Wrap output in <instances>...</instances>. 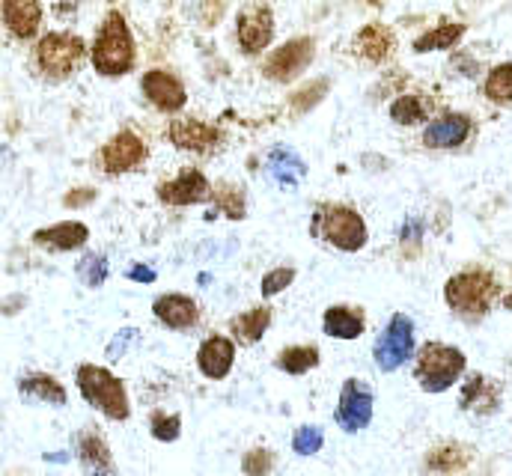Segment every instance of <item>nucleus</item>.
<instances>
[{"label":"nucleus","instance_id":"nucleus-1","mask_svg":"<svg viewBox=\"0 0 512 476\" xmlns=\"http://www.w3.org/2000/svg\"><path fill=\"white\" fill-rule=\"evenodd\" d=\"M495 298H498V280L489 271H462L450 277L444 286L447 307L468 322H480L492 310Z\"/></svg>","mask_w":512,"mask_h":476},{"label":"nucleus","instance_id":"nucleus-2","mask_svg":"<svg viewBox=\"0 0 512 476\" xmlns=\"http://www.w3.org/2000/svg\"><path fill=\"white\" fill-rule=\"evenodd\" d=\"M75 381H78L81 396L96 411H102L108 420H128L131 408H128L126 387H123V381L114 372H108L105 366L81 363L78 372H75Z\"/></svg>","mask_w":512,"mask_h":476},{"label":"nucleus","instance_id":"nucleus-3","mask_svg":"<svg viewBox=\"0 0 512 476\" xmlns=\"http://www.w3.org/2000/svg\"><path fill=\"white\" fill-rule=\"evenodd\" d=\"M134 63V39H131V30H128L126 18L120 12H111L108 21L102 24L99 36H96V45H93V66L99 75H108V78H117V75H126Z\"/></svg>","mask_w":512,"mask_h":476},{"label":"nucleus","instance_id":"nucleus-4","mask_svg":"<svg viewBox=\"0 0 512 476\" xmlns=\"http://www.w3.org/2000/svg\"><path fill=\"white\" fill-rule=\"evenodd\" d=\"M465 372V355L456 346L444 343H426L417 355L414 378L426 393H444L450 390Z\"/></svg>","mask_w":512,"mask_h":476},{"label":"nucleus","instance_id":"nucleus-5","mask_svg":"<svg viewBox=\"0 0 512 476\" xmlns=\"http://www.w3.org/2000/svg\"><path fill=\"white\" fill-rule=\"evenodd\" d=\"M316 227L328 244H334L343 253H355L367 244V224L355 209L346 206H328L316 218Z\"/></svg>","mask_w":512,"mask_h":476},{"label":"nucleus","instance_id":"nucleus-6","mask_svg":"<svg viewBox=\"0 0 512 476\" xmlns=\"http://www.w3.org/2000/svg\"><path fill=\"white\" fill-rule=\"evenodd\" d=\"M84 54H87V45L78 36H72V33H48L39 42L36 60H39L45 75L66 78V75H72L81 66Z\"/></svg>","mask_w":512,"mask_h":476},{"label":"nucleus","instance_id":"nucleus-7","mask_svg":"<svg viewBox=\"0 0 512 476\" xmlns=\"http://www.w3.org/2000/svg\"><path fill=\"white\" fill-rule=\"evenodd\" d=\"M373 355H376V363H379L382 372L399 369L408 357L414 355V322H411L408 316L396 313V316L387 322V328L382 331V337H379Z\"/></svg>","mask_w":512,"mask_h":476},{"label":"nucleus","instance_id":"nucleus-8","mask_svg":"<svg viewBox=\"0 0 512 476\" xmlns=\"http://www.w3.org/2000/svg\"><path fill=\"white\" fill-rule=\"evenodd\" d=\"M373 408H376V396L373 390L358 381V378H349L340 390V402H337V423L343 432H361L370 426L373 420Z\"/></svg>","mask_w":512,"mask_h":476},{"label":"nucleus","instance_id":"nucleus-9","mask_svg":"<svg viewBox=\"0 0 512 476\" xmlns=\"http://www.w3.org/2000/svg\"><path fill=\"white\" fill-rule=\"evenodd\" d=\"M313 60V39L301 36L286 42L280 51H274L265 63V78L268 81H292L295 75H301Z\"/></svg>","mask_w":512,"mask_h":476},{"label":"nucleus","instance_id":"nucleus-10","mask_svg":"<svg viewBox=\"0 0 512 476\" xmlns=\"http://www.w3.org/2000/svg\"><path fill=\"white\" fill-rule=\"evenodd\" d=\"M146 158V146L137 134L131 131H120L111 143H105V149L99 152V164L105 173L117 176V173H128L134 170L140 161Z\"/></svg>","mask_w":512,"mask_h":476},{"label":"nucleus","instance_id":"nucleus-11","mask_svg":"<svg viewBox=\"0 0 512 476\" xmlns=\"http://www.w3.org/2000/svg\"><path fill=\"white\" fill-rule=\"evenodd\" d=\"M274 36V15L268 6H251L239 15V45L245 54H259Z\"/></svg>","mask_w":512,"mask_h":476},{"label":"nucleus","instance_id":"nucleus-12","mask_svg":"<svg viewBox=\"0 0 512 476\" xmlns=\"http://www.w3.org/2000/svg\"><path fill=\"white\" fill-rule=\"evenodd\" d=\"M143 93H146V99L155 105V108H161V111H182L185 108V87L173 78V75H167V72H146L143 75Z\"/></svg>","mask_w":512,"mask_h":476},{"label":"nucleus","instance_id":"nucleus-13","mask_svg":"<svg viewBox=\"0 0 512 476\" xmlns=\"http://www.w3.org/2000/svg\"><path fill=\"white\" fill-rule=\"evenodd\" d=\"M206 194H209V182L200 170H185L173 182L158 188V197L167 206H191V203L206 200Z\"/></svg>","mask_w":512,"mask_h":476},{"label":"nucleus","instance_id":"nucleus-14","mask_svg":"<svg viewBox=\"0 0 512 476\" xmlns=\"http://www.w3.org/2000/svg\"><path fill=\"white\" fill-rule=\"evenodd\" d=\"M152 313H155V319H161V322H164L167 328H173V331H188V328H194L197 319H200V310H197L194 298L176 295V292H173V295L155 298Z\"/></svg>","mask_w":512,"mask_h":476},{"label":"nucleus","instance_id":"nucleus-15","mask_svg":"<svg viewBox=\"0 0 512 476\" xmlns=\"http://www.w3.org/2000/svg\"><path fill=\"white\" fill-rule=\"evenodd\" d=\"M459 408L474 411V414H495L501 408V387L492 378L477 372L465 381L462 396H459Z\"/></svg>","mask_w":512,"mask_h":476},{"label":"nucleus","instance_id":"nucleus-16","mask_svg":"<svg viewBox=\"0 0 512 476\" xmlns=\"http://www.w3.org/2000/svg\"><path fill=\"white\" fill-rule=\"evenodd\" d=\"M233 360H236V346H233V340H227V337H209V340L200 346V352H197V366H200V372H203L206 378H212V381L227 378V372L233 369Z\"/></svg>","mask_w":512,"mask_h":476},{"label":"nucleus","instance_id":"nucleus-17","mask_svg":"<svg viewBox=\"0 0 512 476\" xmlns=\"http://www.w3.org/2000/svg\"><path fill=\"white\" fill-rule=\"evenodd\" d=\"M468 134H471V119L462 114H447V117L435 119L423 131V143L429 149H453V146H462Z\"/></svg>","mask_w":512,"mask_h":476},{"label":"nucleus","instance_id":"nucleus-18","mask_svg":"<svg viewBox=\"0 0 512 476\" xmlns=\"http://www.w3.org/2000/svg\"><path fill=\"white\" fill-rule=\"evenodd\" d=\"M3 21L18 39H33L42 21L39 0H3Z\"/></svg>","mask_w":512,"mask_h":476},{"label":"nucleus","instance_id":"nucleus-19","mask_svg":"<svg viewBox=\"0 0 512 476\" xmlns=\"http://www.w3.org/2000/svg\"><path fill=\"white\" fill-rule=\"evenodd\" d=\"M167 134H170L173 146L191 149V152H206L218 140V131L206 122H197V119H176V122H170Z\"/></svg>","mask_w":512,"mask_h":476},{"label":"nucleus","instance_id":"nucleus-20","mask_svg":"<svg viewBox=\"0 0 512 476\" xmlns=\"http://www.w3.org/2000/svg\"><path fill=\"white\" fill-rule=\"evenodd\" d=\"M18 390L24 399H36V402H48V405H66V387L54 378V375H45V372H33V375H24L18 381Z\"/></svg>","mask_w":512,"mask_h":476},{"label":"nucleus","instance_id":"nucleus-21","mask_svg":"<svg viewBox=\"0 0 512 476\" xmlns=\"http://www.w3.org/2000/svg\"><path fill=\"white\" fill-rule=\"evenodd\" d=\"M322 328L334 340H358L364 334V316L352 307H331L325 310Z\"/></svg>","mask_w":512,"mask_h":476},{"label":"nucleus","instance_id":"nucleus-22","mask_svg":"<svg viewBox=\"0 0 512 476\" xmlns=\"http://www.w3.org/2000/svg\"><path fill=\"white\" fill-rule=\"evenodd\" d=\"M90 238V230L78 221H66V224H57V227H48V230H39L33 241L48 247V250H75L81 247L84 241Z\"/></svg>","mask_w":512,"mask_h":476},{"label":"nucleus","instance_id":"nucleus-23","mask_svg":"<svg viewBox=\"0 0 512 476\" xmlns=\"http://www.w3.org/2000/svg\"><path fill=\"white\" fill-rule=\"evenodd\" d=\"M471 465V453L459 444H444L435 447L426 459V468L438 476H462Z\"/></svg>","mask_w":512,"mask_h":476},{"label":"nucleus","instance_id":"nucleus-24","mask_svg":"<svg viewBox=\"0 0 512 476\" xmlns=\"http://www.w3.org/2000/svg\"><path fill=\"white\" fill-rule=\"evenodd\" d=\"M304 173H307V167H304V161H301L295 152H289V149H274V152H271V158H268V176H271L277 185L295 188V185L301 182Z\"/></svg>","mask_w":512,"mask_h":476},{"label":"nucleus","instance_id":"nucleus-25","mask_svg":"<svg viewBox=\"0 0 512 476\" xmlns=\"http://www.w3.org/2000/svg\"><path fill=\"white\" fill-rule=\"evenodd\" d=\"M268 325H271V310H268V307H254V310H248V313H242V316H236V319L230 322L236 340L245 343V346L259 343V340L265 337Z\"/></svg>","mask_w":512,"mask_h":476},{"label":"nucleus","instance_id":"nucleus-26","mask_svg":"<svg viewBox=\"0 0 512 476\" xmlns=\"http://www.w3.org/2000/svg\"><path fill=\"white\" fill-rule=\"evenodd\" d=\"M78 456H81V462H84L87 468H93V471H99V474H111V471H114L111 450H108L105 438L96 435V432H84V435L78 438Z\"/></svg>","mask_w":512,"mask_h":476},{"label":"nucleus","instance_id":"nucleus-27","mask_svg":"<svg viewBox=\"0 0 512 476\" xmlns=\"http://www.w3.org/2000/svg\"><path fill=\"white\" fill-rule=\"evenodd\" d=\"M393 48V33L382 24H370L358 33V54L370 63H382Z\"/></svg>","mask_w":512,"mask_h":476},{"label":"nucleus","instance_id":"nucleus-28","mask_svg":"<svg viewBox=\"0 0 512 476\" xmlns=\"http://www.w3.org/2000/svg\"><path fill=\"white\" fill-rule=\"evenodd\" d=\"M277 366L289 375H304L319 366V349L316 346H289L286 352H280Z\"/></svg>","mask_w":512,"mask_h":476},{"label":"nucleus","instance_id":"nucleus-29","mask_svg":"<svg viewBox=\"0 0 512 476\" xmlns=\"http://www.w3.org/2000/svg\"><path fill=\"white\" fill-rule=\"evenodd\" d=\"M462 36H465V27H462V24H444V27H438V30H432V33L420 36V39L414 42V51H438V48H450V45H456Z\"/></svg>","mask_w":512,"mask_h":476},{"label":"nucleus","instance_id":"nucleus-30","mask_svg":"<svg viewBox=\"0 0 512 476\" xmlns=\"http://www.w3.org/2000/svg\"><path fill=\"white\" fill-rule=\"evenodd\" d=\"M486 96L492 99V102H498V105H507L512 102V66H498V69H492L489 72V78H486Z\"/></svg>","mask_w":512,"mask_h":476},{"label":"nucleus","instance_id":"nucleus-31","mask_svg":"<svg viewBox=\"0 0 512 476\" xmlns=\"http://www.w3.org/2000/svg\"><path fill=\"white\" fill-rule=\"evenodd\" d=\"M78 277L84 286L96 289L108 280V259L102 253H87L81 262H78Z\"/></svg>","mask_w":512,"mask_h":476},{"label":"nucleus","instance_id":"nucleus-32","mask_svg":"<svg viewBox=\"0 0 512 476\" xmlns=\"http://www.w3.org/2000/svg\"><path fill=\"white\" fill-rule=\"evenodd\" d=\"M423 117H426V111L417 96H402L390 105V119L399 125H417Z\"/></svg>","mask_w":512,"mask_h":476},{"label":"nucleus","instance_id":"nucleus-33","mask_svg":"<svg viewBox=\"0 0 512 476\" xmlns=\"http://www.w3.org/2000/svg\"><path fill=\"white\" fill-rule=\"evenodd\" d=\"M149 429H152V438L161 441V444H173L182 432V420L176 414H152L149 420Z\"/></svg>","mask_w":512,"mask_h":476},{"label":"nucleus","instance_id":"nucleus-34","mask_svg":"<svg viewBox=\"0 0 512 476\" xmlns=\"http://www.w3.org/2000/svg\"><path fill=\"white\" fill-rule=\"evenodd\" d=\"M322 444H325V435H322L319 426H301V429L292 435V450H295L298 456H313V453L322 450Z\"/></svg>","mask_w":512,"mask_h":476},{"label":"nucleus","instance_id":"nucleus-35","mask_svg":"<svg viewBox=\"0 0 512 476\" xmlns=\"http://www.w3.org/2000/svg\"><path fill=\"white\" fill-rule=\"evenodd\" d=\"M274 468V453L265 447H254L251 453H245L242 459V471L245 476H268Z\"/></svg>","mask_w":512,"mask_h":476},{"label":"nucleus","instance_id":"nucleus-36","mask_svg":"<svg viewBox=\"0 0 512 476\" xmlns=\"http://www.w3.org/2000/svg\"><path fill=\"white\" fill-rule=\"evenodd\" d=\"M325 93H328V81H316V84H310L307 90H301V93L292 96V108H295V111H310L313 105L322 102Z\"/></svg>","mask_w":512,"mask_h":476},{"label":"nucleus","instance_id":"nucleus-37","mask_svg":"<svg viewBox=\"0 0 512 476\" xmlns=\"http://www.w3.org/2000/svg\"><path fill=\"white\" fill-rule=\"evenodd\" d=\"M292 280H295V271H292V268H274V271H268V274L262 277V295L271 298V295L283 292Z\"/></svg>","mask_w":512,"mask_h":476},{"label":"nucleus","instance_id":"nucleus-38","mask_svg":"<svg viewBox=\"0 0 512 476\" xmlns=\"http://www.w3.org/2000/svg\"><path fill=\"white\" fill-rule=\"evenodd\" d=\"M134 337H137V331H134V328L120 331V334H117V340L108 346V357H111V360H120V357H123V352H126V346L131 343V340H134Z\"/></svg>","mask_w":512,"mask_h":476},{"label":"nucleus","instance_id":"nucleus-39","mask_svg":"<svg viewBox=\"0 0 512 476\" xmlns=\"http://www.w3.org/2000/svg\"><path fill=\"white\" fill-rule=\"evenodd\" d=\"M128 280L152 283V280H155V271H152V268H146V265H134V268H128Z\"/></svg>","mask_w":512,"mask_h":476},{"label":"nucleus","instance_id":"nucleus-40","mask_svg":"<svg viewBox=\"0 0 512 476\" xmlns=\"http://www.w3.org/2000/svg\"><path fill=\"white\" fill-rule=\"evenodd\" d=\"M93 197H96L93 191H75V194H69V197H66V206H72V209H78L81 203H90Z\"/></svg>","mask_w":512,"mask_h":476},{"label":"nucleus","instance_id":"nucleus-41","mask_svg":"<svg viewBox=\"0 0 512 476\" xmlns=\"http://www.w3.org/2000/svg\"><path fill=\"white\" fill-rule=\"evenodd\" d=\"M504 307H507V310H512V295H507V298H504Z\"/></svg>","mask_w":512,"mask_h":476},{"label":"nucleus","instance_id":"nucleus-42","mask_svg":"<svg viewBox=\"0 0 512 476\" xmlns=\"http://www.w3.org/2000/svg\"><path fill=\"white\" fill-rule=\"evenodd\" d=\"M96 476H108V474H96Z\"/></svg>","mask_w":512,"mask_h":476}]
</instances>
